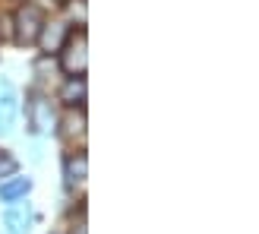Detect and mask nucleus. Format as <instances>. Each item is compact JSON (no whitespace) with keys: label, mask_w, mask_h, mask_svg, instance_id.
Segmentation results:
<instances>
[{"label":"nucleus","mask_w":259,"mask_h":234,"mask_svg":"<svg viewBox=\"0 0 259 234\" xmlns=\"http://www.w3.org/2000/svg\"><path fill=\"white\" fill-rule=\"evenodd\" d=\"M41 10L38 7H22L16 13V42L19 45H35L38 42V35H41Z\"/></svg>","instance_id":"obj_1"},{"label":"nucleus","mask_w":259,"mask_h":234,"mask_svg":"<svg viewBox=\"0 0 259 234\" xmlns=\"http://www.w3.org/2000/svg\"><path fill=\"white\" fill-rule=\"evenodd\" d=\"M4 225L10 234H29V225H32V209L29 206H13V209H7L4 215Z\"/></svg>","instance_id":"obj_5"},{"label":"nucleus","mask_w":259,"mask_h":234,"mask_svg":"<svg viewBox=\"0 0 259 234\" xmlns=\"http://www.w3.org/2000/svg\"><path fill=\"white\" fill-rule=\"evenodd\" d=\"M67 105H82L85 101V80L82 76H76V80H70L67 86H63V95H60Z\"/></svg>","instance_id":"obj_8"},{"label":"nucleus","mask_w":259,"mask_h":234,"mask_svg":"<svg viewBox=\"0 0 259 234\" xmlns=\"http://www.w3.org/2000/svg\"><path fill=\"white\" fill-rule=\"evenodd\" d=\"M89 67V51H85V32L73 35L70 45L63 48V70H67L70 76H82Z\"/></svg>","instance_id":"obj_3"},{"label":"nucleus","mask_w":259,"mask_h":234,"mask_svg":"<svg viewBox=\"0 0 259 234\" xmlns=\"http://www.w3.org/2000/svg\"><path fill=\"white\" fill-rule=\"evenodd\" d=\"M29 190H32V180H25V177H16V180H10V184H0V200L13 203V200L25 197Z\"/></svg>","instance_id":"obj_7"},{"label":"nucleus","mask_w":259,"mask_h":234,"mask_svg":"<svg viewBox=\"0 0 259 234\" xmlns=\"http://www.w3.org/2000/svg\"><path fill=\"white\" fill-rule=\"evenodd\" d=\"M41 48L48 51V54H57V51L63 48V42H67V25L63 22H51V25H41Z\"/></svg>","instance_id":"obj_6"},{"label":"nucleus","mask_w":259,"mask_h":234,"mask_svg":"<svg viewBox=\"0 0 259 234\" xmlns=\"http://www.w3.org/2000/svg\"><path fill=\"white\" fill-rule=\"evenodd\" d=\"M73 234H85V225L79 222V225H76V228H73Z\"/></svg>","instance_id":"obj_11"},{"label":"nucleus","mask_w":259,"mask_h":234,"mask_svg":"<svg viewBox=\"0 0 259 234\" xmlns=\"http://www.w3.org/2000/svg\"><path fill=\"white\" fill-rule=\"evenodd\" d=\"M16 171H19V162L10 152H0V177H13Z\"/></svg>","instance_id":"obj_10"},{"label":"nucleus","mask_w":259,"mask_h":234,"mask_svg":"<svg viewBox=\"0 0 259 234\" xmlns=\"http://www.w3.org/2000/svg\"><path fill=\"white\" fill-rule=\"evenodd\" d=\"M85 168H89V159L79 152V155H73V159L67 162V180L70 184H85Z\"/></svg>","instance_id":"obj_9"},{"label":"nucleus","mask_w":259,"mask_h":234,"mask_svg":"<svg viewBox=\"0 0 259 234\" xmlns=\"http://www.w3.org/2000/svg\"><path fill=\"white\" fill-rule=\"evenodd\" d=\"M19 111V95L10 80H0V130H10Z\"/></svg>","instance_id":"obj_4"},{"label":"nucleus","mask_w":259,"mask_h":234,"mask_svg":"<svg viewBox=\"0 0 259 234\" xmlns=\"http://www.w3.org/2000/svg\"><path fill=\"white\" fill-rule=\"evenodd\" d=\"M29 124H32V133H38V136L54 133L57 114H54V108H51V101H48V98L35 95V98L29 101Z\"/></svg>","instance_id":"obj_2"}]
</instances>
